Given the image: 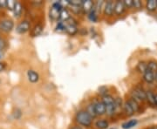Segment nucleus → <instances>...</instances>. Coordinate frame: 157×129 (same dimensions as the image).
I'll return each mask as SVG.
<instances>
[{
	"label": "nucleus",
	"instance_id": "nucleus-1",
	"mask_svg": "<svg viewBox=\"0 0 157 129\" xmlns=\"http://www.w3.org/2000/svg\"><path fill=\"white\" fill-rule=\"evenodd\" d=\"M76 120L78 124L84 126V127H89L92 124V117L88 114L86 111H80L76 114Z\"/></svg>",
	"mask_w": 157,
	"mask_h": 129
},
{
	"label": "nucleus",
	"instance_id": "nucleus-2",
	"mask_svg": "<svg viewBox=\"0 0 157 129\" xmlns=\"http://www.w3.org/2000/svg\"><path fill=\"white\" fill-rule=\"evenodd\" d=\"M63 10V6H62L60 2H56L53 3L52 6L50 10V17L52 20H56L58 18H59L60 15V11Z\"/></svg>",
	"mask_w": 157,
	"mask_h": 129
},
{
	"label": "nucleus",
	"instance_id": "nucleus-3",
	"mask_svg": "<svg viewBox=\"0 0 157 129\" xmlns=\"http://www.w3.org/2000/svg\"><path fill=\"white\" fill-rule=\"evenodd\" d=\"M132 99L135 100L137 103H139L140 101H143L147 99L146 92H144L140 88H136V89L132 93Z\"/></svg>",
	"mask_w": 157,
	"mask_h": 129
},
{
	"label": "nucleus",
	"instance_id": "nucleus-4",
	"mask_svg": "<svg viewBox=\"0 0 157 129\" xmlns=\"http://www.w3.org/2000/svg\"><path fill=\"white\" fill-rule=\"evenodd\" d=\"M14 27V23L11 19H5L0 23V28L5 32H10Z\"/></svg>",
	"mask_w": 157,
	"mask_h": 129
},
{
	"label": "nucleus",
	"instance_id": "nucleus-5",
	"mask_svg": "<svg viewBox=\"0 0 157 129\" xmlns=\"http://www.w3.org/2000/svg\"><path fill=\"white\" fill-rule=\"evenodd\" d=\"M30 28H31L30 23L28 21H26V20H25V21H22V22H20L17 25L16 31H17V33L24 34L25 33V32H27L30 30Z\"/></svg>",
	"mask_w": 157,
	"mask_h": 129
},
{
	"label": "nucleus",
	"instance_id": "nucleus-6",
	"mask_svg": "<svg viewBox=\"0 0 157 129\" xmlns=\"http://www.w3.org/2000/svg\"><path fill=\"white\" fill-rule=\"evenodd\" d=\"M94 109L96 115H103L104 113H106V106L103 102H97L94 104Z\"/></svg>",
	"mask_w": 157,
	"mask_h": 129
},
{
	"label": "nucleus",
	"instance_id": "nucleus-7",
	"mask_svg": "<svg viewBox=\"0 0 157 129\" xmlns=\"http://www.w3.org/2000/svg\"><path fill=\"white\" fill-rule=\"evenodd\" d=\"M81 6L86 13H89L94 9V3L91 0H83Z\"/></svg>",
	"mask_w": 157,
	"mask_h": 129
},
{
	"label": "nucleus",
	"instance_id": "nucleus-8",
	"mask_svg": "<svg viewBox=\"0 0 157 129\" xmlns=\"http://www.w3.org/2000/svg\"><path fill=\"white\" fill-rule=\"evenodd\" d=\"M125 6H124L123 2L122 1H117L114 4V13L116 15H121L123 13L124 10H125Z\"/></svg>",
	"mask_w": 157,
	"mask_h": 129
},
{
	"label": "nucleus",
	"instance_id": "nucleus-9",
	"mask_svg": "<svg viewBox=\"0 0 157 129\" xmlns=\"http://www.w3.org/2000/svg\"><path fill=\"white\" fill-rule=\"evenodd\" d=\"M27 77H28V79L32 83H36V82L39 81V73H36L33 70H29L27 72Z\"/></svg>",
	"mask_w": 157,
	"mask_h": 129
},
{
	"label": "nucleus",
	"instance_id": "nucleus-10",
	"mask_svg": "<svg viewBox=\"0 0 157 129\" xmlns=\"http://www.w3.org/2000/svg\"><path fill=\"white\" fill-rule=\"evenodd\" d=\"M143 79L147 83H152L155 79V73H153L149 70H147L146 73L143 74Z\"/></svg>",
	"mask_w": 157,
	"mask_h": 129
},
{
	"label": "nucleus",
	"instance_id": "nucleus-11",
	"mask_svg": "<svg viewBox=\"0 0 157 129\" xmlns=\"http://www.w3.org/2000/svg\"><path fill=\"white\" fill-rule=\"evenodd\" d=\"M104 11H105V14L107 15V16H111L113 11H114V4L113 3L112 1H108L106 6H105V8H104Z\"/></svg>",
	"mask_w": 157,
	"mask_h": 129
},
{
	"label": "nucleus",
	"instance_id": "nucleus-12",
	"mask_svg": "<svg viewBox=\"0 0 157 129\" xmlns=\"http://www.w3.org/2000/svg\"><path fill=\"white\" fill-rule=\"evenodd\" d=\"M66 24V23H65ZM66 32L70 35H74L77 33L78 29H77V25H73V24H66Z\"/></svg>",
	"mask_w": 157,
	"mask_h": 129
},
{
	"label": "nucleus",
	"instance_id": "nucleus-13",
	"mask_svg": "<svg viewBox=\"0 0 157 129\" xmlns=\"http://www.w3.org/2000/svg\"><path fill=\"white\" fill-rule=\"evenodd\" d=\"M137 123H138L137 120H128V121H127V122H125V123L122 124V128L123 129L132 128V127H135V126L137 125Z\"/></svg>",
	"mask_w": 157,
	"mask_h": 129
},
{
	"label": "nucleus",
	"instance_id": "nucleus-14",
	"mask_svg": "<svg viewBox=\"0 0 157 129\" xmlns=\"http://www.w3.org/2000/svg\"><path fill=\"white\" fill-rule=\"evenodd\" d=\"M22 11H23L22 5H21L20 3L17 2V4H16V6H15V8H14V10H13L15 17H20V16H21V14H22Z\"/></svg>",
	"mask_w": 157,
	"mask_h": 129
},
{
	"label": "nucleus",
	"instance_id": "nucleus-15",
	"mask_svg": "<svg viewBox=\"0 0 157 129\" xmlns=\"http://www.w3.org/2000/svg\"><path fill=\"white\" fill-rule=\"evenodd\" d=\"M102 102L105 104V106L112 105V104H114V99L111 95L106 94V95L103 96V98H102Z\"/></svg>",
	"mask_w": 157,
	"mask_h": 129
},
{
	"label": "nucleus",
	"instance_id": "nucleus-16",
	"mask_svg": "<svg viewBox=\"0 0 157 129\" xmlns=\"http://www.w3.org/2000/svg\"><path fill=\"white\" fill-rule=\"evenodd\" d=\"M123 109H124V112H125V113H126V115H128V116H132V115L135 113L134 110H133V108H132L131 106H130L128 103V101L124 104Z\"/></svg>",
	"mask_w": 157,
	"mask_h": 129
},
{
	"label": "nucleus",
	"instance_id": "nucleus-17",
	"mask_svg": "<svg viewBox=\"0 0 157 129\" xmlns=\"http://www.w3.org/2000/svg\"><path fill=\"white\" fill-rule=\"evenodd\" d=\"M147 95V101H148V103L151 105V106H155V94L152 93L151 91H147L146 92Z\"/></svg>",
	"mask_w": 157,
	"mask_h": 129
},
{
	"label": "nucleus",
	"instance_id": "nucleus-18",
	"mask_svg": "<svg viewBox=\"0 0 157 129\" xmlns=\"http://www.w3.org/2000/svg\"><path fill=\"white\" fill-rule=\"evenodd\" d=\"M157 8V0H149L147 3V9L148 11H153L156 10Z\"/></svg>",
	"mask_w": 157,
	"mask_h": 129
},
{
	"label": "nucleus",
	"instance_id": "nucleus-19",
	"mask_svg": "<svg viewBox=\"0 0 157 129\" xmlns=\"http://www.w3.org/2000/svg\"><path fill=\"white\" fill-rule=\"evenodd\" d=\"M70 15H69V12H68L67 10L66 9H63L61 11H60V15H59V19L62 20V21H67L68 19L70 18Z\"/></svg>",
	"mask_w": 157,
	"mask_h": 129
},
{
	"label": "nucleus",
	"instance_id": "nucleus-20",
	"mask_svg": "<svg viewBox=\"0 0 157 129\" xmlns=\"http://www.w3.org/2000/svg\"><path fill=\"white\" fill-rule=\"evenodd\" d=\"M137 70L139 71V73L144 74L147 70V64L145 62H140L137 66Z\"/></svg>",
	"mask_w": 157,
	"mask_h": 129
},
{
	"label": "nucleus",
	"instance_id": "nucleus-21",
	"mask_svg": "<svg viewBox=\"0 0 157 129\" xmlns=\"http://www.w3.org/2000/svg\"><path fill=\"white\" fill-rule=\"evenodd\" d=\"M42 31H43V26L41 25H37L34 29L33 30V32H32V35L33 36V37H37V36H39L40 34L42 33Z\"/></svg>",
	"mask_w": 157,
	"mask_h": 129
},
{
	"label": "nucleus",
	"instance_id": "nucleus-22",
	"mask_svg": "<svg viewBox=\"0 0 157 129\" xmlns=\"http://www.w3.org/2000/svg\"><path fill=\"white\" fill-rule=\"evenodd\" d=\"M96 127L100 129H106L108 127V122L105 120H100L96 122Z\"/></svg>",
	"mask_w": 157,
	"mask_h": 129
},
{
	"label": "nucleus",
	"instance_id": "nucleus-23",
	"mask_svg": "<svg viewBox=\"0 0 157 129\" xmlns=\"http://www.w3.org/2000/svg\"><path fill=\"white\" fill-rule=\"evenodd\" d=\"M86 112H88V114H89L92 118H93V117H95L96 112H95V109H94V104H90L89 106L87 107Z\"/></svg>",
	"mask_w": 157,
	"mask_h": 129
},
{
	"label": "nucleus",
	"instance_id": "nucleus-24",
	"mask_svg": "<svg viewBox=\"0 0 157 129\" xmlns=\"http://www.w3.org/2000/svg\"><path fill=\"white\" fill-rule=\"evenodd\" d=\"M128 103L129 105L131 106V107L133 108V110H134V112H137L138 110H139V104L135 101V100H133V99H130L129 101H128Z\"/></svg>",
	"mask_w": 157,
	"mask_h": 129
},
{
	"label": "nucleus",
	"instance_id": "nucleus-25",
	"mask_svg": "<svg viewBox=\"0 0 157 129\" xmlns=\"http://www.w3.org/2000/svg\"><path fill=\"white\" fill-rule=\"evenodd\" d=\"M88 17H89V19L92 21V22H96V21H97V18H98V17H97L96 9H94H94L89 12Z\"/></svg>",
	"mask_w": 157,
	"mask_h": 129
},
{
	"label": "nucleus",
	"instance_id": "nucleus-26",
	"mask_svg": "<svg viewBox=\"0 0 157 129\" xmlns=\"http://www.w3.org/2000/svg\"><path fill=\"white\" fill-rule=\"evenodd\" d=\"M115 109H116V107H115V105H114V104L106 106V113L108 114V115H112V114H113Z\"/></svg>",
	"mask_w": 157,
	"mask_h": 129
},
{
	"label": "nucleus",
	"instance_id": "nucleus-27",
	"mask_svg": "<svg viewBox=\"0 0 157 129\" xmlns=\"http://www.w3.org/2000/svg\"><path fill=\"white\" fill-rule=\"evenodd\" d=\"M147 70L151 71V72H153V73H155V72H157L156 62H154V61L149 62V63L147 64Z\"/></svg>",
	"mask_w": 157,
	"mask_h": 129
},
{
	"label": "nucleus",
	"instance_id": "nucleus-28",
	"mask_svg": "<svg viewBox=\"0 0 157 129\" xmlns=\"http://www.w3.org/2000/svg\"><path fill=\"white\" fill-rule=\"evenodd\" d=\"M17 2L16 1H13V0H8L6 1V8L11 10V11H13L14 8H15V6H16Z\"/></svg>",
	"mask_w": 157,
	"mask_h": 129
},
{
	"label": "nucleus",
	"instance_id": "nucleus-29",
	"mask_svg": "<svg viewBox=\"0 0 157 129\" xmlns=\"http://www.w3.org/2000/svg\"><path fill=\"white\" fill-rule=\"evenodd\" d=\"M56 30L59 32H62V31H66V24L64 22L58 23L56 26Z\"/></svg>",
	"mask_w": 157,
	"mask_h": 129
},
{
	"label": "nucleus",
	"instance_id": "nucleus-30",
	"mask_svg": "<svg viewBox=\"0 0 157 129\" xmlns=\"http://www.w3.org/2000/svg\"><path fill=\"white\" fill-rule=\"evenodd\" d=\"M133 1L134 0H125L123 1V4L125 7H128V8H130L133 6Z\"/></svg>",
	"mask_w": 157,
	"mask_h": 129
},
{
	"label": "nucleus",
	"instance_id": "nucleus-31",
	"mask_svg": "<svg viewBox=\"0 0 157 129\" xmlns=\"http://www.w3.org/2000/svg\"><path fill=\"white\" fill-rule=\"evenodd\" d=\"M121 104H122V101H121V98H117V99L114 100V105H115V107H116V108H117V107H121Z\"/></svg>",
	"mask_w": 157,
	"mask_h": 129
},
{
	"label": "nucleus",
	"instance_id": "nucleus-32",
	"mask_svg": "<svg viewBox=\"0 0 157 129\" xmlns=\"http://www.w3.org/2000/svg\"><path fill=\"white\" fill-rule=\"evenodd\" d=\"M133 6H135V8L140 9L141 7V2L139 1V0H134L133 1Z\"/></svg>",
	"mask_w": 157,
	"mask_h": 129
},
{
	"label": "nucleus",
	"instance_id": "nucleus-33",
	"mask_svg": "<svg viewBox=\"0 0 157 129\" xmlns=\"http://www.w3.org/2000/svg\"><path fill=\"white\" fill-rule=\"evenodd\" d=\"M6 45V41L3 40V39H0V51L3 50V49H5Z\"/></svg>",
	"mask_w": 157,
	"mask_h": 129
},
{
	"label": "nucleus",
	"instance_id": "nucleus-34",
	"mask_svg": "<svg viewBox=\"0 0 157 129\" xmlns=\"http://www.w3.org/2000/svg\"><path fill=\"white\" fill-rule=\"evenodd\" d=\"M6 8V0H0V8Z\"/></svg>",
	"mask_w": 157,
	"mask_h": 129
},
{
	"label": "nucleus",
	"instance_id": "nucleus-35",
	"mask_svg": "<svg viewBox=\"0 0 157 129\" xmlns=\"http://www.w3.org/2000/svg\"><path fill=\"white\" fill-rule=\"evenodd\" d=\"M4 69H5V65H4L3 63L0 62V73H1L2 71H4Z\"/></svg>",
	"mask_w": 157,
	"mask_h": 129
},
{
	"label": "nucleus",
	"instance_id": "nucleus-36",
	"mask_svg": "<svg viewBox=\"0 0 157 129\" xmlns=\"http://www.w3.org/2000/svg\"><path fill=\"white\" fill-rule=\"evenodd\" d=\"M155 105L157 106V94L155 95Z\"/></svg>",
	"mask_w": 157,
	"mask_h": 129
},
{
	"label": "nucleus",
	"instance_id": "nucleus-37",
	"mask_svg": "<svg viewBox=\"0 0 157 129\" xmlns=\"http://www.w3.org/2000/svg\"><path fill=\"white\" fill-rule=\"evenodd\" d=\"M72 129H82L81 127H73Z\"/></svg>",
	"mask_w": 157,
	"mask_h": 129
},
{
	"label": "nucleus",
	"instance_id": "nucleus-38",
	"mask_svg": "<svg viewBox=\"0 0 157 129\" xmlns=\"http://www.w3.org/2000/svg\"><path fill=\"white\" fill-rule=\"evenodd\" d=\"M155 80H156V81H157V72H156V73H155Z\"/></svg>",
	"mask_w": 157,
	"mask_h": 129
},
{
	"label": "nucleus",
	"instance_id": "nucleus-39",
	"mask_svg": "<svg viewBox=\"0 0 157 129\" xmlns=\"http://www.w3.org/2000/svg\"><path fill=\"white\" fill-rule=\"evenodd\" d=\"M151 129H157V127H152Z\"/></svg>",
	"mask_w": 157,
	"mask_h": 129
},
{
	"label": "nucleus",
	"instance_id": "nucleus-40",
	"mask_svg": "<svg viewBox=\"0 0 157 129\" xmlns=\"http://www.w3.org/2000/svg\"><path fill=\"white\" fill-rule=\"evenodd\" d=\"M111 129H113V128H111Z\"/></svg>",
	"mask_w": 157,
	"mask_h": 129
},
{
	"label": "nucleus",
	"instance_id": "nucleus-41",
	"mask_svg": "<svg viewBox=\"0 0 157 129\" xmlns=\"http://www.w3.org/2000/svg\"><path fill=\"white\" fill-rule=\"evenodd\" d=\"M0 58H1V56H0Z\"/></svg>",
	"mask_w": 157,
	"mask_h": 129
}]
</instances>
